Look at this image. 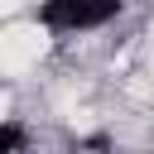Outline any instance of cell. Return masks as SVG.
I'll list each match as a JSON object with an SVG mask.
<instances>
[{"mask_svg":"<svg viewBox=\"0 0 154 154\" xmlns=\"http://www.w3.org/2000/svg\"><path fill=\"white\" fill-rule=\"evenodd\" d=\"M120 14V0H43L38 5V24L58 38V34H96Z\"/></svg>","mask_w":154,"mask_h":154,"instance_id":"2","label":"cell"},{"mask_svg":"<svg viewBox=\"0 0 154 154\" xmlns=\"http://www.w3.org/2000/svg\"><path fill=\"white\" fill-rule=\"evenodd\" d=\"M53 48V34L38 19H0V77H24L29 67H38Z\"/></svg>","mask_w":154,"mask_h":154,"instance_id":"1","label":"cell"},{"mask_svg":"<svg viewBox=\"0 0 154 154\" xmlns=\"http://www.w3.org/2000/svg\"><path fill=\"white\" fill-rule=\"evenodd\" d=\"M19 10H24V0H0V19H14Z\"/></svg>","mask_w":154,"mask_h":154,"instance_id":"3","label":"cell"}]
</instances>
